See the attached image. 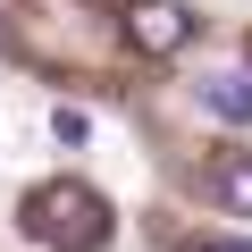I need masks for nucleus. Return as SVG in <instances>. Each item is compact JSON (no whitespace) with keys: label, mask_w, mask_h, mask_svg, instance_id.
Masks as SVG:
<instances>
[{"label":"nucleus","mask_w":252,"mask_h":252,"mask_svg":"<svg viewBox=\"0 0 252 252\" xmlns=\"http://www.w3.org/2000/svg\"><path fill=\"white\" fill-rule=\"evenodd\" d=\"M26 235H42L51 252H101L109 244V202L76 177H51L26 193Z\"/></svg>","instance_id":"nucleus-1"},{"label":"nucleus","mask_w":252,"mask_h":252,"mask_svg":"<svg viewBox=\"0 0 252 252\" xmlns=\"http://www.w3.org/2000/svg\"><path fill=\"white\" fill-rule=\"evenodd\" d=\"M126 42L143 59H177L193 42V9H177V0H135V9H126Z\"/></svg>","instance_id":"nucleus-2"},{"label":"nucleus","mask_w":252,"mask_h":252,"mask_svg":"<svg viewBox=\"0 0 252 252\" xmlns=\"http://www.w3.org/2000/svg\"><path fill=\"white\" fill-rule=\"evenodd\" d=\"M202 252H252V244H244V235H227V244H202Z\"/></svg>","instance_id":"nucleus-6"},{"label":"nucleus","mask_w":252,"mask_h":252,"mask_svg":"<svg viewBox=\"0 0 252 252\" xmlns=\"http://www.w3.org/2000/svg\"><path fill=\"white\" fill-rule=\"evenodd\" d=\"M202 101H210V118H235V126H252V84L219 76V84H202Z\"/></svg>","instance_id":"nucleus-3"},{"label":"nucleus","mask_w":252,"mask_h":252,"mask_svg":"<svg viewBox=\"0 0 252 252\" xmlns=\"http://www.w3.org/2000/svg\"><path fill=\"white\" fill-rule=\"evenodd\" d=\"M51 135H59V143H93V118H84V109H51Z\"/></svg>","instance_id":"nucleus-5"},{"label":"nucleus","mask_w":252,"mask_h":252,"mask_svg":"<svg viewBox=\"0 0 252 252\" xmlns=\"http://www.w3.org/2000/svg\"><path fill=\"white\" fill-rule=\"evenodd\" d=\"M219 193H227V202L252 219V160H227V168H219Z\"/></svg>","instance_id":"nucleus-4"}]
</instances>
